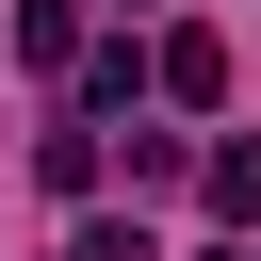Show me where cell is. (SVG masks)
<instances>
[{"label": "cell", "instance_id": "obj_1", "mask_svg": "<svg viewBox=\"0 0 261 261\" xmlns=\"http://www.w3.org/2000/svg\"><path fill=\"white\" fill-rule=\"evenodd\" d=\"M147 82H163L179 114H212V98H228V33H163V49H147Z\"/></svg>", "mask_w": 261, "mask_h": 261}, {"label": "cell", "instance_id": "obj_2", "mask_svg": "<svg viewBox=\"0 0 261 261\" xmlns=\"http://www.w3.org/2000/svg\"><path fill=\"white\" fill-rule=\"evenodd\" d=\"M130 98H147V49L98 33V49H82V114H130Z\"/></svg>", "mask_w": 261, "mask_h": 261}, {"label": "cell", "instance_id": "obj_3", "mask_svg": "<svg viewBox=\"0 0 261 261\" xmlns=\"http://www.w3.org/2000/svg\"><path fill=\"white\" fill-rule=\"evenodd\" d=\"M16 65H82V0H16Z\"/></svg>", "mask_w": 261, "mask_h": 261}, {"label": "cell", "instance_id": "obj_4", "mask_svg": "<svg viewBox=\"0 0 261 261\" xmlns=\"http://www.w3.org/2000/svg\"><path fill=\"white\" fill-rule=\"evenodd\" d=\"M65 261H163V245H147V212H82V228H65Z\"/></svg>", "mask_w": 261, "mask_h": 261}]
</instances>
